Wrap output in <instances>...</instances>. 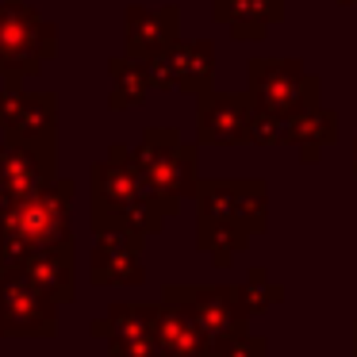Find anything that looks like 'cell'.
<instances>
[{"instance_id": "1", "label": "cell", "mask_w": 357, "mask_h": 357, "mask_svg": "<svg viewBox=\"0 0 357 357\" xmlns=\"http://www.w3.org/2000/svg\"><path fill=\"white\" fill-rule=\"evenodd\" d=\"M165 303L185 311L211 342L242 334L246 331V319H250L238 288H169Z\"/></svg>"}, {"instance_id": "2", "label": "cell", "mask_w": 357, "mask_h": 357, "mask_svg": "<svg viewBox=\"0 0 357 357\" xmlns=\"http://www.w3.org/2000/svg\"><path fill=\"white\" fill-rule=\"evenodd\" d=\"M0 331L54 334V300L27 277H8L0 284Z\"/></svg>"}, {"instance_id": "3", "label": "cell", "mask_w": 357, "mask_h": 357, "mask_svg": "<svg viewBox=\"0 0 357 357\" xmlns=\"http://www.w3.org/2000/svg\"><path fill=\"white\" fill-rule=\"evenodd\" d=\"M158 346L165 357H215V342L192 323L181 307H158Z\"/></svg>"}, {"instance_id": "4", "label": "cell", "mask_w": 357, "mask_h": 357, "mask_svg": "<svg viewBox=\"0 0 357 357\" xmlns=\"http://www.w3.org/2000/svg\"><path fill=\"white\" fill-rule=\"evenodd\" d=\"M24 277L31 284H39L50 300H70L73 284H70V261L58 257V250H39L24 261Z\"/></svg>"}, {"instance_id": "5", "label": "cell", "mask_w": 357, "mask_h": 357, "mask_svg": "<svg viewBox=\"0 0 357 357\" xmlns=\"http://www.w3.org/2000/svg\"><path fill=\"white\" fill-rule=\"evenodd\" d=\"M215 357H269V342L242 331V334H231V338L215 342Z\"/></svg>"}, {"instance_id": "6", "label": "cell", "mask_w": 357, "mask_h": 357, "mask_svg": "<svg viewBox=\"0 0 357 357\" xmlns=\"http://www.w3.org/2000/svg\"><path fill=\"white\" fill-rule=\"evenodd\" d=\"M242 292V303H246L250 315H257V311H269L273 300H280V288H265V273L254 269V277H250L246 288H238Z\"/></svg>"}, {"instance_id": "7", "label": "cell", "mask_w": 357, "mask_h": 357, "mask_svg": "<svg viewBox=\"0 0 357 357\" xmlns=\"http://www.w3.org/2000/svg\"><path fill=\"white\" fill-rule=\"evenodd\" d=\"M354 357H357V323H354Z\"/></svg>"}]
</instances>
